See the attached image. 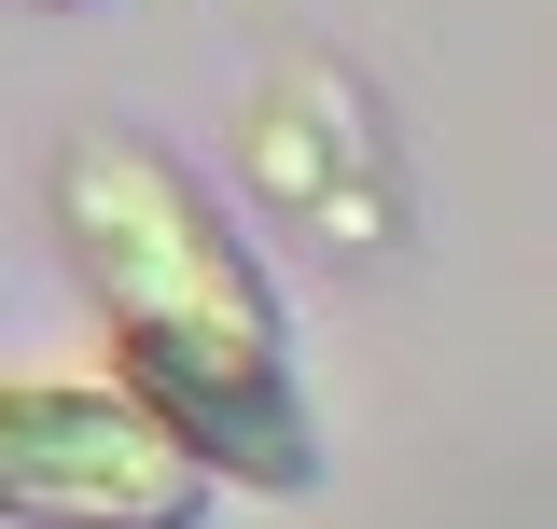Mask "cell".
<instances>
[{
  "instance_id": "3",
  "label": "cell",
  "mask_w": 557,
  "mask_h": 529,
  "mask_svg": "<svg viewBox=\"0 0 557 529\" xmlns=\"http://www.w3.org/2000/svg\"><path fill=\"white\" fill-rule=\"evenodd\" d=\"M237 168H251V196L307 209L335 251H391L405 237V182H391V139H376V98H362L348 57H293L278 70L265 98H251Z\"/></svg>"
},
{
  "instance_id": "4",
  "label": "cell",
  "mask_w": 557,
  "mask_h": 529,
  "mask_svg": "<svg viewBox=\"0 0 557 529\" xmlns=\"http://www.w3.org/2000/svg\"><path fill=\"white\" fill-rule=\"evenodd\" d=\"M42 14H70V0H42Z\"/></svg>"
},
{
  "instance_id": "2",
  "label": "cell",
  "mask_w": 557,
  "mask_h": 529,
  "mask_svg": "<svg viewBox=\"0 0 557 529\" xmlns=\"http://www.w3.org/2000/svg\"><path fill=\"white\" fill-rule=\"evenodd\" d=\"M223 473L126 377H0V516L28 529H196Z\"/></svg>"
},
{
  "instance_id": "1",
  "label": "cell",
  "mask_w": 557,
  "mask_h": 529,
  "mask_svg": "<svg viewBox=\"0 0 557 529\" xmlns=\"http://www.w3.org/2000/svg\"><path fill=\"white\" fill-rule=\"evenodd\" d=\"M57 237L84 264V293H98V321H112L126 391L209 473H251V488L321 473L293 348H278V293L182 153H153L139 126H84L57 153Z\"/></svg>"
}]
</instances>
